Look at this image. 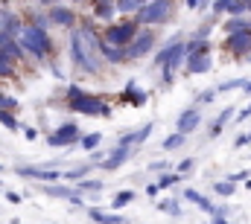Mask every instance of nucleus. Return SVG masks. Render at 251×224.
Instances as JSON below:
<instances>
[{
    "label": "nucleus",
    "mask_w": 251,
    "mask_h": 224,
    "mask_svg": "<svg viewBox=\"0 0 251 224\" xmlns=\"http://www.w3.org/2000/svg\"><path fill=\"white\" fill-rule=\"evenodd\" d=\"M70 61L82 73H100L102 70L105 58L100 56V38L94 35L91 26L73 29V35H70Z\"/></svg>",
    "instance_id": "1"
},
{
    "label": "nucleus",
    "mask_w": 251,
    "mask_h": 224,
    "mask_svg": "<svg viewBox=\"0 0 251 224\" xmlns=\"http://www.w3.org/2000/svg\"><path fill=\"white\" fill-rule=\"evenodd\" d=\"M21 47H24L29 56H35V58L47 56V53H50V38H47L44 26H38V23L24 26V29H21Z\"/></svg>",
    "instance_id": "2"
},
{
    "label": "nucleus",
    "mask_w": 251,
    "mask_h": 224,
    "mask_svg": "<svg viewBox=\"0 0 251 224\" xmlns=\"http://www.w3.org/2000/svg\"><path fill=\"white\" fill-rule=\"evenodd\" d=\"M181 58H187V53H184V44H178V41H170V44L161 47V53L155 56L158 67H164V82H167V85L173 82V73H176V67L181 64Z\"/></svg>",
    "instance_id": "3"
},
{
    "label": "nucleus",
    "mask_w": 251,
    "mask_h": 224,
    "mask_svg": "<svg viewBox=\"0 0 251 224\" xmlns=\"http://www.w3.org/2000/svg\"><path fill=\"white\" fill-rule=\"evenodd\" d=\"M67 108L76 113H88V116H111V108L100 99V96H94V93H79V96H73V99H67Z\"/></svg>",
    "instance_id": "4"
},
{
    "label": "nucleus",
    "mask_w": 251,
    "mask_h": 224,
    "mask_svg": "<svg viewBox=\"0 0 251 224\" xmlns=\"http://www.w3.org/2000/svg\"><path fill=\"white\" fill-rule=\"evenodd\" d=\"M173 9H176V0H149L137 12V23H164L170 21Z\"/></svg>",
    "instance_id": "5"
},
{
    "label": "nucleus",
    "mask_w": 251,
    "mask_h": 224,
    "mask_svg": "<svg viewBox=\"0 0 251 224\" xmlns=\"http://www.w3.org/2000/svg\"><path fill=\"white\" fill-rule=\"evenodd\" d=\"M134 38H137V21H120V23H114V26L105 29V38H102V41L111 44V47L126 50Z\"/></svg>",
    "instance_id": "6"
},
{
    "label": "nucleus",
    "mask_w": 251,
    "mask_h": 224,
    "mask_svg": "<svg viewBox=\"0 0 251 224\" xmlns=\"http://www.w3.org/2000/svg\"><path fill=\"white\" fill-rule=\"evenodd\" d=\"M79 140V128H76V122H64L59 125L50 137H47V143L53 146V149H64V146H73Z\"/></svg>",
    "instance_id": "7"
},
{
    "label": "nucleus",
    "mask_w": 251,
    "mask_h": 224,
    "mask_svg": "<svg viewBox=\"0 0 251 224\" xmlns=\"http://www.w3.org/2000/svg\"><path fill=\"white\" fill-rule=\"evenodd\" d=\"M152 44H155V35H152V32H137V38L123 50L126 61H131V58H143L149 50H152Z\"/></svg>",
    "instance_id": "8"
},
{
    "label": "nucleus",
    "mask_w": 251,
    "mask_h": 224,
    "mask_svg": "<svg viewBox=\"0 0 251 224\" xmlns=\"http://www.w3.org/2000/svg\"><path fill=\"white\" fill-rule=\"evenodd\" d=\"M225 47L234 53V56H251V32H234L225 38Z\"/></svg>",
    "instance_id": "9"
},
{
    "label": "nucleus",
    "mask_w": 251,
    "mask_h": 224,
    "mask_svg": "<svg viewBox=\"0 0 251 224\" xmlns=\"http://www.w3.org/2000/svg\"><path fill=\"white\" fill-rule=\"evenodd\" d=\"M18 175H24V178H38V180H47V183H53V180L62 178V172L53 169V166H18Z\"/></svg>",
    "instance_id": "10"
},
{
    "label": "nucleus",
    "mask_w": 251,
    "mask_h": 224,
    "mask_svg": "<svg viewBox=\"0 0 251 224\" xmlns=\"http://www.w3.org/2000/svg\"><path fill=\"white\" fill-rule=\"evenodd\" d=\"M199 125H201V113L196 111V108H187L178 116V134H184V137H187L190 131H196Z\"/></svg>",
    "instance_id": "11"
},
{
    "label": "nucleus",
    "mask_w": 251,
    "mask_h": 224,
    "mask_svg": "<svg viewBox=\"0 0 251 224\" xmlns=\"http://www.w3.org/2000/svg\"><path fill=\"white\" fill-rule=\"evenodd\" d=\"M149 134H152V122H146V125H140L137 131L126 134V137L120 140V143H117V146H123V149H131V146H140V143H143V140H146Z\"/></svg>",
    "instance_id": "12"
},
{
    "label": "nucleus",
    "mask_w": 251,
    "mask_h": 224,
    "mask_svg": "<svg viewBox=\"0 0 251 224\" xmlns=\"http://www.w3.org/2000/svg\"><path fill=\"white\" fill-rule=\"evenodd\" d=\"M88 216H91V222H97V224H128V219L120 216V213H100L97 207H91Z\"/></svg>",
    "instance_id": "13"
},
{
    "label": "nucleus",
    "mask_w": 251,
    "mask_h": 224,
    "mask_svg": "<svg viewBox=\"0 0 251 224\" xmlns=\"http://www.w3.org/2000/svg\"><path fill=\"white\" fill-rule=\"evenodd\" d=\"M50 21L59 23V26H73V23H76V15H73L67 6H53V9H50Z\"/></svg>",
    "instance_id": "14"
},
{
    "label": "nucleus",
    "mask_w": 251,
    "mask_h": 224,
    "mask_svg": "<svg viewBox=\"0 0 251 224\" xmlns=\"http://www.w3.org/2000/svg\"><path fill=\"white\" fill-rule=\"evenodd\" d=\"M128 157H131V149H123V146H117V149H114V152L108 155V160H105V163H100V166L111 172V169H117L120 163H126Z\"/></svg>",
    "instance_id": "15"
},
{
    "label": "nucleus",
    "mask_w": 251,
    "mask_h": 224,
    "mask_svg": "<svg viewBox=\"0 0 251 224\" xmlns=\"http://www.w3.org/2000/svg\"><path fill=\"white\" fill-rule=\"evenodd\" d=\"M210 53H204V56H190L187 58V70L190 73H207L210 70Z\"/></svg>",
    "instance_id": "16"
},
{
    "label": "nucleus",
    "mask_w": 251,
    "mask_h": 224,
    "mask_svg": "<svg viewBox=\"0 0 251 224\" xmlns=\"http://www.w3.org/2000/svg\"><path fill=\"white\" fill-rule=\"evenodd\" d=\"M184 198H187V201H193V204H199V207H201L204 213L216 216V207H213V204H210V201H207V198H204L201 192H196V189H184Z\"/></svg>",
    "instance_id": "17"
},
{
    "label": "nucleus",
    "mask_w": 251,
    "mask_h": 224,
    "mask_svg": "<svg viewBox=\"0 0 251 224\" xmlns=\"http://www.w3.org/2000/svg\"><path fill=\"white\" fill-rule=\"evenodd\" d=\"M126 99H128L131 105H137V108H140V105H146V99H149V96H146V90L134 88V82H128V85H126Z\"/></svg>",
    "instance_id": "18"
},
{
    "label": "nucleus",
    "mask_w": 251,
    "mask_h": 224,
    "mask_svg": "<svg viewBox=\"0 0 251 224\" xmlns=\"http://www.w3.org/2000/svg\"><path fill=\"white\" fill-rule=\"evenodd\" d=\"M100 56L105 58V61H126L123 50H120V47H111V44H105V41H100Z\"/></svg>",
    "instance_id": "19"
},
{
    "label": "nucleus",
    "mask_w": 251,
    "mask_h": 224,
    "mask_svg": "<svg viewBox=\"0 0 251 224\" xmlns=\"http://www.w3.org/2000/svg\"><path fill=\"white\" fill-rule=\"evenodd\" d=\"M184 53L190 56H204V53H210V44L207 41H199V38H193L190 44H184Z\"/></svg>",
    "instance_id": "20"
},
{
    "label": "nucleus",
    "mask_w": 251,
    "mask_h": 224,
    "mask_svg": "<svg viewBox=\"0 0 251 224\" xmlns=\"http://www.w3.org/2000/svg\"><path fill=\"white\" fill-rule=\"evenodd\" d=\"M225 29H228V35H234V32H251V21H246V18H231L225 23Z\"/></svg>",
    "instance_id": "21"
},
{
    "label": "nucleus",
    "mask_w": 251,
    "mask_h": 224,
    "mask_svg": "<svg viewBox=\"0 0 251 224\" xmlns=\"http://www.w3.org/2000/svg\"><path fill=\"white\" fill-rule=\"evenodd\" d=\"M231 116H234V108H225V111H222L219 116H216V122L210 125V134L216 137V134H219V131H222V128L228 125V119H231Z\"/></svg>",
    "instance_id": "22"
},
{
    "label": "nucleus",
    "mask_w": 251,
    "mask_h": 224,
    "mask_svg": "<svg viewBox=\"0 0 251 224\" xmlns=\"http://www.w3.org/2000/svg\"><path fill=\"white\" fill-rule=\"evenodd\" d=\"M158 210L167 213V216H181V207H178L176 198H164V201H158Z\"/></svg>",
    "instance_id": "23"
},
{
    "label": "nucleus",
    "mask_w": 251,
    "mask_h": 224,
    "mask_svg": "<svg viewBox=\"0 0 251 224\" xmlns=\"http://www.w3.org/2000/svg\"><path fill=\"white\" fill-rule=\"evenodd\" d=\"M149 0H117V9L120 12H140Z\"/></svg>",
    "instance_id": "24"
},
{
    "label": "nucleus",
    "mask_w": 251,
    "mask_h": 224,
    "mask_svg": "<svg viewBox=\"0 0 251 224\" xmlns=\"http://www.w3.org/2000/svg\"><path fill=\"white\" fill-rule=\"evenodd\" d=\"M131 201H134V192H131V189H126V192H117V195H114L111 207H114V210H123L126 204H131Z\"/></svg>",
    "instance_id": "25"
},
{
    "label": "nucleus",
    "mask_w": 251,
    "mask_h": 224,
    "mask_svg": "<svg viewBox=\"0 0 251 224\" xmlns=\"http://www.w3.org/2000/svg\"><path fill=\"white\" fill-rule=\"evenodd\" d=\"M73 189H76L79 195H82V192H100V189H102V183H100V180H88V178H85V180H79Z\"/></svg>",
    "instance_id": "26"
},
{
    "label": "nucleus",
    "mask_w": 251,
    "mask_h": 224,
    "mask_svg": "<svg viewBox=\"0 0 251 224\" xmlns=\"http://www.w3.org/2000/svg\"><path fill=\"white\" fill-rule=\"evenodd\" d=\"M18 105H21V102H18L15 96H9V93H3V90H0V111L15 113V111H18Z\"/></svg>",
    "instance_id": "27"
},
{
    "label": "nucleus",
    "mask_w": 251,
    "mask_h": 224,
    "mask_svg": "<svg viewBox=\"0 0 251 224\" xmlns=\"http://www.w3.org/2000/svg\"><path fill=\"white\" fill-rule=\"evenodd\" d=\"M114 9H117V3H97L94 6V15L97 18H114Z\"/></svg>",
    "instance_id": "28"
},
{
    "label": "nucleus",
    "mask_w": 251,
    "mask_h": 224,
    "mask_svg": "<svg viewBox=\"0 0 251 224\" xmlns=\"http://www.w3.org/2000/svg\"><path fill=\"white\" fill-rule=\"evenodd\" d=\"M100 140H102V134H100V131L85 134V137H82V149H85V152H91V149H97V146H100Z\"/></svg>",
    "instance_id": "29"
},
{
    "label": "nucleus",
    "mask_w": 251,
    "mask_h": 224,
    "mask_svg": "<svg viewBox=\"0 0 251 224\" xmlns=\"http://www.w3.org/2000/svg\"><path fill=\"white\" fill-rule=\"evenodd\" d=\"M181 146H184V134H178V131H176V134H170V137L164 140V149H167V152L181 149Z\"/></svg>",
    "instance_id": "30"
},
{
    "label": "nucleus",
    "mask_w": 251,
    "mask_h": 224,
    "mask_svg": "<svg viewBox=\"0 0 251 224\" xmlns=\"http://www.w3.org/2000/svg\"><path fill=\"white\" fill-rule=\"evenodd\" d=\"M0 122L9 128V131H21V122L15 119V113H9V111H0Z\"/></svg>",
    "instance_id": "31"
},
{
    "label": "nucleus",
    "mask_w": 251,
    "mask_h": 224,
    "mask_svg": "<svg viewBox=\"0 0 251 224\" xmlns=\"http://www.w3.org/2000/svg\"><path fill=\"white\" fill-rule=\"evenodd\" d=\"M12 73H15V58L0 53V76H12Z\"/></svg>",
    "instance_id": "32"
},
{
    "label": "nucleus",
    "mask_w": 251,
    "mask_h": 224,
    "mask_svg": "<svg viewBox=\"0 0 251 224\" xmlns=\"http://www.w3.org/2000/svg\"><path fill=\"white\" fill-rule=\"evenodd\" d=\"M178 178H181L178 172H167V175H161V180H158V186H161V189H167V186H173V183H178Z\"/></svg>",
    "instance_id": "33"
},
{
    "label": "nucleus",
    "mask_w": 251,
    "mask_h": 224,
    "mask_svg": "<svg viewBox=\"0 0 251 224\" xmlns=\"http://www.w3.org/2000/svg\"><path fill=\"white\" fill-rule=\"evenodd\" d=\"M234 88H246V79H231V82H222L216 90H219V93H225V90H234Z\"/></svg>",
    "instance_id": "34"
},
{
    "label": "nucleus",
    "mask_w": 251,
    "mask_h": 224,
    "mask_svg": "<svg viewBox=\"0 0 251 224\" xmlns=\"http://www.w3.org/2000/svg\"><path fill=\"white\" fill-rule=\"evenodd\" d=\"M213 189H216L219 195H225V198H228V195H234V189H237V186H234L231 180H219V183H216Z\"/></svg>",
    "instance_id": "35"
},
{
    "label": "nucleus",
    "mask_w": 251,
    "mask_h": 224,
    "mask_svg": "<svg viewBox=\"0 0 251 224\" xmlns=\"http://www.w3.org/2000/svg\"><path fill=\"white\" fill-rule=\"evenodd\" d=\"M234 146H237V149H243V146H251V131H246V134H240V137L234 140Z\"/></svg>",
    "instance_id": "36"
},
{
    "label": "nucleus",
    "mask_w": 251,
    "mask_h": 224,
    "mask_svg": "<svg viewBox=\"0 0 251 224\" xmlns=\"http://www.w3.org/2000/svg\"><path fill=\"white\" fill-rule=\"evenodd\" d=\"M193 163H196L193 157H187V160H181V163H178V175H187L190 169H193Z\"/></svg>",
    "instance_id": "37"
},
{
    "label": "nucleus",
    "mask_w": 251,
    "mask_h": 224,
    "mask_svg": "<svg viewBox=\"0 0 251 224\" xmlns=\"http://www.w3.org/2000/svg\"><path fill=\"white\" fill-rule=\"evenodd\" d=\"M213 96H216V90H201L199 102H213Z\"/></svg>",
    "instance_id": "38"
},
{
    "label": "nucleus",
    "mask_w": 251,
    "mask_h": 224,
    "mask_svg": "<svg viewBox=\"0 0 251 224\" xmlns=\"http://www.w3.org/2000/svg\"><path fill=\"white\" fill-rule=\"evenodd\" d=\"M228 3H231V0H216V3H213V12H228Z\"/></svg>",
    "instance_id": "39"
},
{
    "label": "nucleus",
    "mask_w": 251,
    "mask_h": 224,
    "mask_svg": "<svg viewBox=\"0 0 251 224\" xmlns=\"http://www.w3.org/2000/svg\"><path fill=\"white\" fill-rule=\"evenodd\" d=\"M24 137H26V140H35V137H38V131H35V128H29V125H24Z\"/></svg>",
    "instance_id": "40"
},
{
    "label": "nucleus",
    "mask_w": 251,
    "mask_h": 224,
    "mask_svg": "<svg viewBox=\"0 0 251 224\" xmlns=\"http://www.w3.org/2000/svg\"><path fill=\"white\" fill-rule=\"evenodd\" d=\"M167 166H170V163H164V160H161V163H149L152 172H167Z\"/></svg>",
    "instance_id": "41"
},
{
    "label": "nucleus",
    "mask_w": 251,
    "mask_h": 224,
    "mask_svg": "<svg viewBox=\"0 0 251 224\" xmlns=\"http://www.w3.org/2000/svg\"><path fill=\"white\" fill-rule=\"evenodd\" d=\"M158 192H161V186H158V183H149V186H146V195H158Z\"/></svg>",
    "instance_id": "42"
},
{
    "label": "nucleus",
    "mask_w": 251,
    "mask_h": 224,
    "mask_svg": "<svg viewBox=\"0 0 251 224\" xmlns=\"http://www.w3.org/2000/svg\"><path fill=\"white\" fill-rule=\"evenodd\" d=\"M6 198H9V204H21V195L18 192H6Z\"/></svg>",
    "instance_id": "43"
},
{
    "label": "nucleus",
    "mask_w": 251,
    "mask_h": 224,
    "mask_svg": "<svg viewBox=\"0 0 251 224\" xmlns=\"http://www.w3.org/2000/svg\"><path fill=\"white\" fill-rule=\"evenodd\" d=\"M251 116V105H246V108H243V111H240V116H237V119H240V122H243V119H249Z\"/></svg>",
    "instance_id": "44"
},
{
    "label": "nucleus",
    "mask_w": 251,
    "mask_h": 224,
    "mask_svg": "<svg viewBox=\"0 0 251 224\" xmlns=\"http://www.w3.org/2000/svg\"><path fill=\"white\" fill-rule=\"evenodd\" d=\"M210 224H231V222H225V219H213Z\"/></svg>",
    "instance_id": "45"
},
{
    "label": "nucleus",
    "mask_w": 251,
    "mask_h": 224,
    "mask_svg": "<svg viewBox=\"0 0 251 224\" xmlns=\"http://www.w3.org/2000/svg\"><path fill=\"white\" fill-rule=\"evenodd\" d=\"M243 90H246V93H251V82H246V88H243Z\"/></svg>",
    "instance_id": "46"
},
{
    "label": "nucleus",
    "mask_w": 251,
    "mask_h": 224,
    "mask_svg": "<svg viewBox=\"0 0 251 224\" xmlns=\"http://www.w3.org/2000/svg\"><path fill=\"white\" fill-rule=\"evenodd\" d=\"M94 3H114V0H94Z\"/></svg>",
    "instance_id": "47"
},
{
    "label": "nucleus",
    "mask_w": 251,
    "mask_h": 224,
    "mask_svg": "<svg viewBox=\"0 0 251 224\" xmlns=\"http://www.w3.org/2000/svg\"><path fill=\"white\" fill-rule=\"evenodd\" d=\"M44 3H50V0H44Z\"/></svg>",
    "instance_id": "48"
},
{
    "label": "nucleus",
    "mask_w": 251,
    "mask_h": 224,
    "mask_svg": "<svg viewBox=\"0 0 251 224\" xmlns=\"http://www.w3.org/2000/svg\"><path fill=\"white\" fill-rule=\"evenodd\" d=\"M15 224H21V222H15Z\"/></svg>",
    "instance_id": "49"
},
{
    "label": "nucleus",
    "mask_w": 251,
    "mask_h": 224,
    "mask_svg": "<svg viewBox=\"0 0 251 224\" xmlns=\"http://www.w3.org/2000/svg\"><path fill=\"white\" fill-rule=\"evenodd\" d=\"M249 61H251V56H249Z\"/></svg>",
    "instance_id": "50"
},
{
    "label": "nucleus",
    "mask_w": 251,
    "mask_h": 224,
    "mask_svg": "<svg viewBox=\"0 0 251 224\" xmlns=\"http://www.w3.org/2000/svg\"><path fill=\"white\" fill-rule=\"evenodd\" d=\"M0 186H3V183H0Z\"/></svg>",
    "instance_id": "51"
},
{
    "label": "nucleus",
    "mask_w": 251,
    "mask_h": 224,
    "mask_svg": "<svg viewBox=\"0 0 251 224\" xmlns=\"http://www.w3.org/2000/svg\"><path fill=\"white\" fill-rule=\"evenodd\" d=\"M0 169H3V166H0Z\"/></svg>",
    "instance_id": "52"
}]
</instances>
